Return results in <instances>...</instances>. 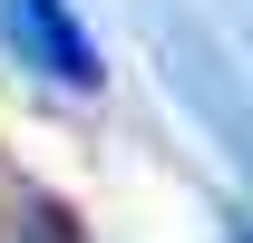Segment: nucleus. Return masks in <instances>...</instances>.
Returning a JSON list of instances; mask_svg holds the SVG:
<instances>
[{
  "label": "nucleus",
  "mask_w": 253,
  "mask_h": 243,
  "mask_svg": "<svg viewBox=\"0 0 253 243\" xmlns=\"http://www.w3.org/2000/svg\"><path fill=\"white\" fill-rule=\"evenodd\" d=\"M0 30H10V49H20L39 78H59V88H78V97L107 78V68H97V39L78 30L68 0H0Z\"/></svg>",
  "instance_id": "1"
}]
</instances>
